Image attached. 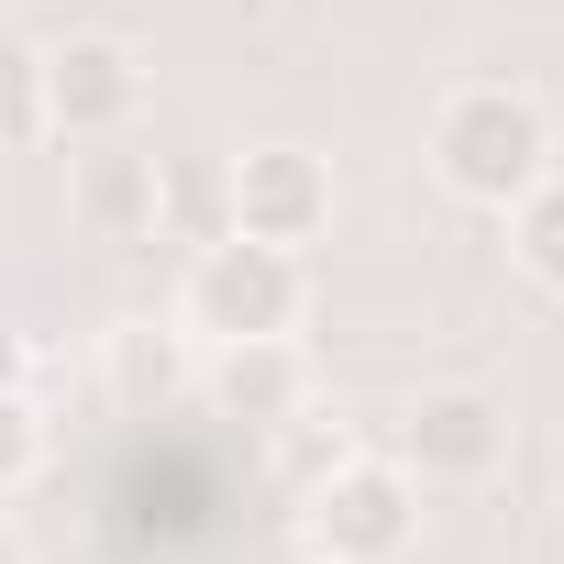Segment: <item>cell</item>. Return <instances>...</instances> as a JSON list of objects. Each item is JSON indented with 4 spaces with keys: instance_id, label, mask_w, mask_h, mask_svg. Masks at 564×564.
Returning a JSON list of instances; mask_svg holds the SVG:
<instances>
[{
    "instance_id": "1",
    "label": "cell",
    "mask_w": 564,
    "mask_h": 564,
    "mask_svg": "<svg viewBox=\"0 0 564 564\" xmlns=\"http://www.w3.org/2000/svg\"><path fill=\"white\" fill-rule=\"evenodd\" d=\"M432 177H443L465 210H509L531 177H553V122H542V100H520V89H498V78L454 89V100L432 111Z\"/></svg>"
},
{
    "instance_id": "2",
    "label": "cell",
    "mask_w": 564,
    "mask_h": 564,
    "mask_svg": "<svg viewBox=\"0 0 564 564\" xmlns=\"http://www.w3.org/2000/svg\"><path fill=\"white\" fill-rule=\"evenodd\" d=\"M311 311V265L289 243H254V232H210L188 289H177V322L199 344H243V333H300Z\"/></svg>"
},
{
    "instance_id": "3",
    "label": "cell",
    "mask_w": 564,
    "mask_h": 564,
    "mask_svg": "<svg viewBox=\"0 0 564 564\" xmlns=\"http://www.w3.org/2000/svg\"><path fill=\"white\" fill-rule=\"evenodd\" d=\"M410 542H421V487H410L399 454H355V465H333L311 487V553H333V564H399Z\"/></svg>"
},
{
    "instance_id": "4",
    "label": "cell",
    "mask_w": 564,
    "mask_h": 564,
    "mask_svg": "<svg viewBox=\"0 0 564 564\" xmlns=\"http://www.w3.org/2000/svg\"><path fill=\"white\" fill-rule=\"evenodd\" d=\"M399 465H410V487H487L509 465V399L498 388H421L399 421Z\"/></svg>"
},
{
    "instance_id": "5",
    "label": "cell",
    "mask_w": 564,
    "mask_h": 564,
    "mask_svg": "<svg viewBox=\"0 0 564 564\" xmlns=\"http://www.w3.org/2000/svg\"><path fill=\"white\" fill-rule=\"evenodd\" d=\"M34 78H45V133H67V144H111L144 111V67L122 34H67L34 56Z\"/></svg>"
},
{
    "instance_id": "6",
    "label": "cell",
    "mask_w": 564,
    "mask_h": 564,
    "mask_svg": "<svg viewBox=\"0 0 564 564\" xmlns=\"http://www.w3.org/2000/svg\"><path fill=\"white\" fill-rule=\"evenodd\" d=\"M322 221H333V166L311 155V144H254V155H232V177H221V232H254V243H322Z\"/></svg>"
},
{
    "instance_id": "7",
    "label": "cell",
    "mask_w": 564,
    "mask_h": 564,
    "mask_svg": "<svg viewBox=\"0 0 564 564\" xmlns=\"http://www.w3.org/2000/svg\"><path fill=\"white\" fill-rule=\"evenodd\" d=\"M199 399H210L221 421H254V432H276V421H300V410H311V355H300L289 333L210 344V366H199Z\"/></svg>"
},
{
    "instance_id": "8",
    "label": "cell",
    "mask_w": 564,
    "mask_h": 564,
    "mask_svg": "<svg viewBox=\"0 0 564 564\" xmlns=\"http://www.w3.org/2000/svg\"><path fill=\"white\" fill-rule=\"evenodd\" d=\"M155 155L133 144V133H111V144H78V221L100 232V243H133V232H155Z\"/></svg>"
},
{
    "instance_id": "9",
    "label": "cell",
    "mask_w": 564,
    "mask_h": 564,
    "mask_svg": "<svg viewBox=\"0 0 564 564\" xmlns=\"http://www.w3.org/2000/svg\"><path fill=\"white\" fill-rule=\"evenodd\" d=\"M509 265L531 276L542 300H564V177H531L509 199Z\"/></svg>"
},
{
    "instance_id": "10",
    "label": "cell",
    "mask_w": 564,
    "mask_h": 564,
    "mask_svg": "<svg viewBox=\"0 0 564 564\" xmlns=\"http://www.w3.org/2000/svg\"><path fill=\"white\" fill-rule=\"evenodd\" d=\"M34 465H45V421H34V399H23V388H0V498H12Z\"/></svg>"
},
{
    "instance_id": "11",
    "label": "cell",
    "mask_w": 564,
    "mask_h": 564,
    "mask_svg": "<svg viewBox=\"0 0 564 564\" xmlns=\"http://www.w3.org/2000/svg\"><path fill=\"white\" fill-rule=\"evenodd\" d=\"M23 377H34V344H23V333H0V388H23Z\"/></svg>"
},
{
    "instance_id": "12",
    "label": "cell",
    "mask_w": 564,
    "mask_h": 564,
    "mask_svg": "<svg viewBox=\"0 0 564 564\" xmlns=\"http://www.w3.org/2000/svg\"><path fill=\"white\" fill-rule=\"evenodd\" d=\"M0 564H34V553H23V531H12V520H0Z\"/></svg>"
},
{
    "instance_id": "13",
    "label": "cell",
    "mask_w": 564,
    "mask_h": 564,
    "mask_svg": "<svg viewBox=\"0 0 564 564\" xmlns=\"http://www.w3.org/2000/svg\"><path fill=\"white\" fill-rule=\"evenodd\" d=\"M311 564H333V553H311Z\"/></svg>"
}]
</instances>
